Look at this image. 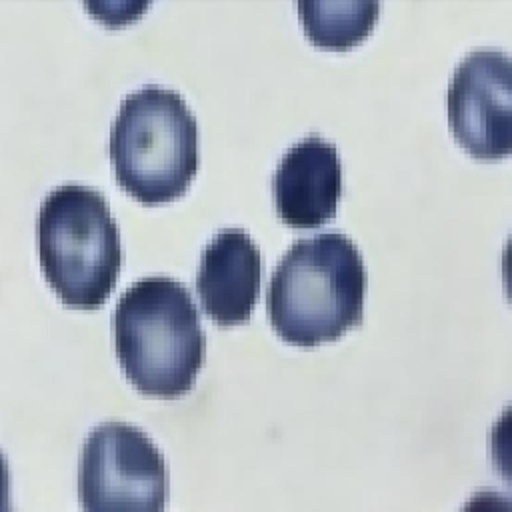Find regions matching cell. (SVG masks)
<instances>
[{"label": "cell", "mask_w": 512, "mask_h": 512, "mask_svg": "<svg viewBox=\"0 0 512 512\" xmlns=\"http://www.w3.org/2000/svg\"><path fill=\"white\" fill-rule=\"evenodd\" d=\"M366 272L358 246L342 232L296 240L276 264L266 292L278 336L296 346L338 340L360 324Z\"/></svg>", "instance_id": "cell-1"}, {"label": "cell", "mask_w": 512, "mask_h": 512, "mask_svg": "<svg viewBox=\"0 0 512 512\" xmlns=\"http://www.w3.org/2000/svg\"><path fill=\"white\" fill-rule=\"evenodd\" d=\"M78 494L84 510H164V456L138 426L102 422L84 440Z\"/></svg>", "instance_id": "cell-5"}, {"label": "cell", "mask_w": 512, "mask_h": 512, "mask_svg": "<svg viewBox=\"0 0 512 512\" xmlns=\"http://www.w3.org/2000/svg\"><path fill=\"white\" fill-rule=\"evenodd\" d=\"M378 2H298V16L308 38L322 48H350L374 28Z\"/></svg>", "instance_id": "cell-9"}, {"label": "cell", "mask_w": 512, "mask_h": 512, "mask_svg": "<svg viewBox=\"0 0 512 512\" xmlns=\"http://www.w3.org/2000/svg\"><path fill=\"white\" fill-rule=\"evenodd\" d=\"M456 140L476 158L498 160L512 148V62L498 48H474L456 66L448 94Z\"/></svg>", "instance_id": "cell-6"}, {"label": "cell", "mask_w": 512, "mask_h": 512, "mask_svg": "<svg viewBox=\"0 0 512 512\" xmlns=\"http://www.w3.org/2000/svg\"><path fill=\"white\" fill-rule=\"evenodd\" d=\"M110 158L118 184L136 200L180 196L198 170V126L184 98L156 84L128 94L112 124Z\"/></svg>", "instance_id": "cell-4"}, {"label": "cell", "mask_w": 512, "mask_h": 512, "mask_svg": "<svg viewBox=\"0 0 512 512\" xmlns=\"http://www.w3.org/2000/svg\"><path fill=\"white\" fill-rule=\"evenodd\" d=\"M112 322L118 362L140 392L172 398L194 386L206 334L182 282L170 276L136 280L118 298Z\"/></svg>", "instance_id": "cell-2"}, {"label": "cell", "mask_w": 512, "mask_h": 512, "mask_svg": "<svg viewBox=\"0 0 512 512\" xmlns=\"http://www.w3.org/2000/svg\"><path fill=\"white\" fill-rule=\"evenodd\" d=\"M38 254L44 276L70 308H100L122 266L116 220L106 198L82 184H62L38 210Z\"/></svg>", "instance_id": "cell-3"}, {"label": "cell", "mask_w": 512, "mask_h": 512, "mask_svg": "<svg viewBox=\"0 0 512 512\" xmlns=\"http://www.w3.org/2000/svg\"><path fill=\"white\" fill-rule=\"evenodd\" d=\"M280 220L292 228H316L336 214L342 194V162L334 144L312 134L290 146L274 178Z\"/></svg>", "instance_id": "cell-7"}, {"label": "cell", "mask_w": 512, "mask_h": 512, "mask_svg": "<svg viewBox=\"0 0 512 512\" xmlns=\"http://www.w3.org/2000/svg\"><path fill=\"white\" fill-rule=\"evenodd\" d=\"M262 280V256L240 228H222L204 246L196 272V292L204 312L218 326L250 318Z\"/></svg>", "instance_id": "cell-8"}]
</instances>
